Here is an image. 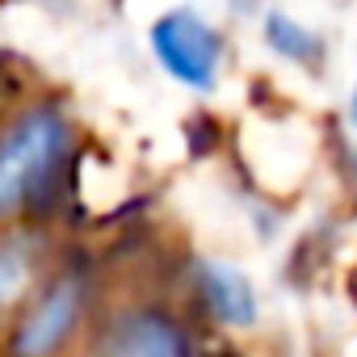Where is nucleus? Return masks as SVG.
Segmentation results:
<instances>
[{
	"mask_svg": "<svg viewBox=\"0 0 357 357\" xmlns=\"http://www.w3.org/2000/svg\"><path fill=\"white\" fill-rule=\"evenodd\" d=\"M101 349L126 353V357H172V353H185L190 340L160 315H126L114 324V332L105 336Z\"/></svg>",
	"mask_w": 357,
	"mask_h": 357,
	"instance_id": "nucleus-4",
	"label": "nucleus"
},
{
	"mask_svg": "<svg viewBox=\"0 0 357 357\" xmlns=\"http://www.w3.org/2000/svg\"><path fill=\"white\" fill-rule=\"evenodd\" d=\"M265 38H269L273 51L286 55V59H298V63L319 59V38L307 34V30H298L290 17H269V22H265Z\"/></svg>",
	"mask_w": 357,
	"mask_h": 357,
	"instance_id": "nucleus-7",
	"label": "nucleus"
},
{
	"mask_svg": "<svg viewBox=\"0 0 357 357\" xmlns=\"http://www.w3.org/2000/svg\"><path fill=\"white\" fill-rule=\"evenodd\" d=\"M76 311H80V282H76V278L55 282V286L43 294V303L30 311V319L22 324L13 349H17V353H51V349L72 332Z\"/></svg>",
	"mask_w": 357,
	"mask_h": 357,
	"instance_id": "nucleus-3",
	"label": "nucleus"
},
{
	"mask_svg": "<svg viewBox=\"0 0 357 357\" xmlns=\"http://www.w3.org/2000/svg\"><path fill=\"white\" fill-rule=\"evenodd\" d=\"M151 47L160 63L190 89H211L219 72V34L194 13H168L151 26Z\"/></svg>",
	"mask_w": 357,
	"mask_h": 357,
	"instance_id": "nucleus-2",
	"label": "nucleus"
},
{
	"mask_svg": "<svg viewBox=\"0 0 357 357\" xmlns=\"http://www.w3.org/2000/svg\"><path fill=\"white\" fill-rule=\"evenodd\" d=\"M63 147V126L55 114H30L0 139V215L17 211L47 176Z\"/></svg>",
	"mask_w": 357,
	"mask_h": 357,
	"instance_id": "nucleus-1",
	"label": "nucleus"
},
{
	"mask_svg": "<svg viewBox=\"0 0 357 357\" xmlns=\"http://www.w3.org/2000/svg\"><path fill=\"white\" fill-rule=\"evenodd\" d=\"M30 244H22V240H13V244H0V315H5L17 298H22V290L30 286Z\"/></svg>",
	"mask_w": 357,
	"mask_h": 357,
	"instance_id": "nucleus-6",
	"label": "nucleus"
},
{
	"mask_svg": "<svg viewBox=\"0 0 357 357\" xmlns=\"http://www.w3.org/2000/svg\"><path fill=\"white\" fill-rule=\"evenodd\" d=\"M353 114H357V97H353Z\"/></svg>",
	"mask_w": 357,
	"mask_h": 357,
	"instance_id": "nucleus-8",
	"label": "nucleus"
},
{
	"mask_svg": "<svg viewBox=\"0 0 357 357\" xmlns=\"http://www.w3.org/2000/svg\"><path fill=\"white\" fill-rule=\"evenodd\" d=\"M202 294H206L211 311L223 324L244 328V324L257 319V298H252L248 282L236 269H227V265H202Z\"/></svg>",
	"mask_w": 357,
	"mask_h": 357,
	"instance_id": "nucleus-5",
	"label": "nucleus"
}]
</instances>
